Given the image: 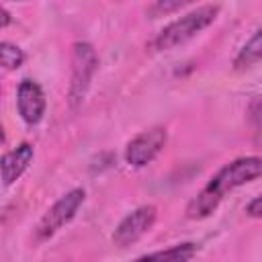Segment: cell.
I'll return each instance as SVG.
<instances>
[{"mask_svg": "<svg viewBox=\"0 0 262 262\" xmlns=\"http://www.w3.org/2000/svg\"><path fill=\"white\" fill-rule=\"evenodd\" d=\"M260 172H262V160L258 156H246V158H237V160L225 164L201 188V192L188 203L186 217L188 219H205V217H209L219 207V203L223 201V196L227 192H231L233 188L256 180L260 176Z\"/></svg>", "mask_w": 262, "mask_h": 262, "instance_id": "1", "label": "cell"}, {"mask_svg": "<svg viewBox=\"0 0 262 262\" xmlns=\"http://www.w3.org/2000/svg\"><path fill=\"white\" fill-rule=\"evenodd\" d=\"M221 6L219 4H203L186 14H182L180 18L172 20L170 25H166L154 39V49L158 51H170L186 41H190L194 35H199L203 29H207L219 14Z\"/></svg>", "mask_w": 262, "mask_h": 262, "instance_id": "2", "label": "cell"}, {"mask_svg": "<svg viewBox=\"0 0 262 262\" xmlns=\"http://www.w3.org/2000/svg\"><path fill=\"white\" fill-rule=\"evenodd\" d=\"M96 68H98L96 49L86 41L74 43V47H72V76H70V88H68V100H70L72 108H76L84 100Z\"/></svg>", "mask_w": 262, "mask_h": 262, "instance_id": "3", "label": "cell"}, {"mask_svg": "<svg viewBox=\"0 0 262 262\" xmlns=\"http://www.w3.org/2000/svg\"><path fill=\"white\" fill-rule=\"evenodd\" d=\"M86 199L84 188H72L66 194H61L41 217V221L35 227V237L39 242L49 239L51 235H55L66 223H70L74 219V215L78 213V209L82 207Z\"/></svg>", "mask_w": 262, "mask_h": 262, "instance_id": "4", "label": "cell"}, {"mask_svg": "<svg viewBox=\"0 0 262 262\" xmlns=\"http://www.w3.org/2000/svg\"><path fill=\"white\" fill-rule=\"evenodd\" d=\"M166 139H168V133L164 127L156 125V127H149L141 133H137L125 147V160L129 166L133 168H143L147 166L149 162H154L158 158V154L164 149L166 145Z\"/></svg>", "mask_w": 262, "mask_h": 262, "instance_id": "5", "label": "cell"}, {"mask_svg": "<svg viewBox=\"0 0 262 262\" xmlns=\"http://www.w3.org/2000/svg\"><path fill=\"white\" fill-rule=\"evenodd\" d=\"M156 217H158V209L154 205H141L129 215H125L113 233L115 246L127 248L135 244L139 237H143L151 229V225L156 223Z\"/></svg>", "mask_w": 262, "mask_h": 262, "instance_id": "6", "label": "cell"}, {"mask_svg": "<svg viewBox=\"0 0 262 262\" xmlns=\"http://www.w3.org/2000/svg\"><path fill=\"white\" fill-rule=\"evenodd\" d=\"M45 106L47 102H45L43 88L31 78L20 80L16 88V108H18L20 119L27 125H37L45 115Z\"/></svg>", "mask_w": 262, "mask_h": 262, "instance_id": "7", "label": "cell"}, {"mask_svg": "<svg viewBox=\"0 0 262 262\" xmlns=\"http://www.w3.org/2000/svg\"><path fill=\"white\" fill-rule=\"evenodd\" d=\"M33 154H35L33 145L23 141L14 149H10V151L0 156V180H2L4 186L14 184L25 174V170L33 162Z\"/></svg>", "mask_w": 262, "mask_h": 262, "instance_id": "8", "label": "cell"}, {"mask_svg": "<svg viewBox=\"0 0 262 262\" xmlns=\"http://www.w3.org/2000/svg\"><path fill=\"white\" fill-rule=\"evenodd\" d=\"M196 250H199V246L194 242H182V244H176L172 248L139 256L133 262H190L194 258Z\"/></svg>", "mask_w": 262, "mask_h": 262, "instance_id": "9", "label": "cell"}, {"mask_svg": "<svg viewBox=\"0 0 262 262\" xmlns=\"http://www.w3.org/2000/svg\"><path fill=\"white\" fill-rule=\"evenodd\" d=\"M262 57V31L256 29L254 35L250 37V41L239 49V53L233 59V68L235 70H248L252 66H256Z\"/></svg>", "mask_w": 262, "mask_h": 262, "instance_id": "10", "label": "cell"}, {"mask_svg": "<svg viewBox=\"0 0 262 262\" xmlns=\"http://www.w3.org/2000/svg\"><path fill=\"white\" fill-rule=\"evenodd\" d=\"M25 63V53L18 45L2 41L0 43V66L6 70H18Z\"/></svg>", "mask_w": 262, "mask_h": 262, "instance_id": "11", "label": "cell"}, {"mask_svg": "<svg viewBox=\"0 0 262 262\" xmlns=\"http://www.w3.org/2000/svg\"><path fill=\"white\" fill-rule=\"evenodd\" d=\"M182 6H186V2H180V0H174V2H156V4H151L149 8H147V12L151 14V16H162V14H168V12H172V10H178V8H182Z\"/></svg>", "mask_w": 262, "mask_h": 262, "instance_id": "12", "label": "cell"}, {"mask_svg": "<svg viewBox=\"0 0 262 262\" xmlns=\"http://www.w3.org/2000/svg\"><path fill=\"white\" fill-rule=\"evenodd\" d=\"M246 215L252 217V219H258L262 215V199L260 196H254L248 205H246Z\"/></svg>", "mask_w": 262, "mask_h": 262, "instance_id": "13", "label": "cell"}, {"mask_svg": "<svg viewBox=\"0 0 262 262\" xmlns=\"http://www.w3.org/2000/svg\"><path fill=\"white\" fill-rule=\"evenodd\" d=\"M250 119L254 121V129H260V98L256 96L254 100H252V104H250Z\"/></svg>", "mask_w": 262, "mask_h": 262, "instance_id": "14", "label": "cell"}, {"mask_svg": "<svg viewBox=\"0 0 262 262\" xmlns=\"http://www.w3.org/2000/svg\"><path fill=\"white\" fill-rule=\"evenodd\" d=\"M10 20H12V16H10V12H8L6 8H2V6H0V29H4V27H8V25H10Z\"/></svg>", "mask_w": 262, "mask_h": 262, "instance_id": "15", "label": "cell"}, {"mask_svg": "<svg viewBox=\"0 0 262 262\" xmlns=\"http://www.w3.org/2000/svg\"><path fill=\"white\" fill-rule=\"evenodd\" d=\"M4 139H6V135H4V129H2V125H0V143H4Z\"/></svg>", "mask_w": 262, "mask_h": 262, "instance_id": "16", "label": "cell"}]
</instances>
